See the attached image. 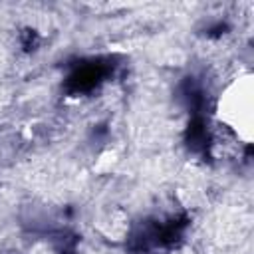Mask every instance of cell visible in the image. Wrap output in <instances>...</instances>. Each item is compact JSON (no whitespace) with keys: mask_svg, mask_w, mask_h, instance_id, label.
<instances>
[{"mask_svg":"<svg viewBox=\"0 0 254 254\" xmlns=\"http://www.w3.org/2000/svg\"><path fill=\"white\" fill-rule=\"evenodd\" d=\"M216 115L220 127L248 145L252 139V81L250 73L236 75L220 93Z\"/></svg>","mask_w":254,"mask_h":254,"instance_id":"1","label":"cell"}]
</instances>
